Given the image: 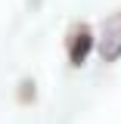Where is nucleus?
<instances>
[{
  "label": "nucleus",
  "mask_w": 121,
  "mask_h": 124,
  "mask_svg": "<svg viewBox=\"0 0 121 124\" xmlns=\"http://www.w3.org/2000/svg\"><path fill=\"white\" fill-rule=\"evenodd\" d=\"M90 50H93V34L87 28H78L72 34V40H68V62L72 65H81V62L90 56Z\"/></svg>",
  "instance_id": "nucleus-1"
},
{
  "label": "nucleus",
  "mask_w": 121,
  "mask_h": 124,
  "mask_svg": "<svg viewBox=\"0 0 121 124\" xmlns=\"http://www.w3.org/2000/svg\"><path fill=\"white\" fill-rule=\"evenodd\" d=\"M118 56H121V19L109 25V31H106V44H103V59H106V62L118 59Z\"/></svg>",
  "instance_id": "nucleus-2"
}]
</instances>
